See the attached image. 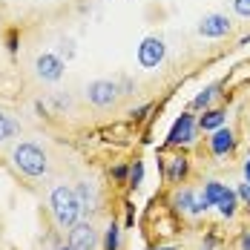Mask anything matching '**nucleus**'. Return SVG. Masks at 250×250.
Wrapping results in <instances>:
<instances>
[{"instance_id":"4","label":"nucleus","mask_w":250,"mask_h":250,"mask_svg":"<svg viewBox=\"0 0 250 250\" xmlns=\"http://www.w3.org/2000/svg\"><path fill=\"white\" fill-rule=\"evenodd\" d=\"M121 95L118 89V81H106V78H98V81H89L86 83V101L98 109H109Z\"/></svg>"},{"instance_id":"24","label":"nucleus","mask_w":250,"mask_h":250,"mask_svg":"<svg viewBox=\"0 0 250 250\" xmlns=\"http://www.w3.org/2000/svg\"><path fill=\"white\" fill-rule=\"evenodd\" d=\"M236 196H239V199H242V201H245V204L250 207V184H248V181H245V184H239V190H236Z\"/></svg>"},{"instance_id":"29","label":"nucleus","mask_w":250,"mask_h":250,"mask_svg":"<svg viewBox=\"0 0 250 250\" xmlns=\"http://www.w3.org/2000/svg\"><path fill=\"white\" fill-rule=\"evenodd\" d=\"M152 250H178V248H152Z\"/></svg>"},{"instance_id":"12","label":"nucleus","mask_w":250,"mask_h":250,"mask_svg":"<svg viewBox=\"0 0 250 250\" xmlns=\"http://www.w3.org/2000/svg\"><path fill=\"white\" fill-rule=\"evenodd\" d=\"M227 121V112L225 109H204L199 115V129L204 132H216V129H222Z\"/></svg>"},{"instance_id":"9","label":"nucleus","mask_w":250,"mask_h":250,"mask_svg":"<svg viewBox=\"0 0 250 250\" xmlns=\"http://www.w3.org/2000/svg\"><path fill=\"white\" fill-rule=\"evenodd\" d=\"M233 150H236V132H233L230 126H222V129L210 132V152H213V155L225 158V155H230Z\"/></svg>"},{"instance_id":"15","label":"nucleus","mask_w":250,"mask_h":250,"mask_svg":"<svg viewBox=\"0 0 250 250\" xmlns=\"http://www.w3.org/2000/svg\"><path fill=\"white\" fill-rule=\"evenodd\" d=\"M225 193H227V187L222 184V181H207V184H204V193H201V196L207 199V204H210V207H216V204H219V199H222Z\"/></svg>"},{"instance_id":"1","label":"nucleus","mask_w":250,"mask_h":250,"mask_svg":"<svg viewBox=\"0 0 250 250\" xmlns=\"http://www.w3.org/2000/svg\"><path fill=\"white\" fill-rule=\"evenodd\" d=\"M49 207H52V216H55V225L63 227V230H66V227H75L78 219H81V213H83L75 190H69V187H63V184L52 190Z\"/></svg>"},{"instance_id":"23","label":"nucleus","mask_w":250,"mask_h":250,"mask_svg":"<svg viewBox=\"0 0 250 250\" xmlns=\"http://www.w3.org/2000/svg\"><path fill=\"white\" fill-rule=\"evenodd\" d=\"M150 109H152V104H144V106L132 109V112H129V118H132V121L138 124V121H144V118H147V112H150Z\"/></svg>"},{"instance_id":"6","label":"nucleus","mask_w":250,"mask_h":250,"mask_svg":"<svg viewBox=\"0 0 250 250\" xmlns=\"http://www.w3.org/2000/svg\"><path fill=\"white\" fill-rule=\"evenodd\" d=\"M164 55H167V46H164L161 38H144L141 46H138V66L141 69H155V66H161Z\"/></svg>"},{"instance_id":"19","label":"nucleus","mask_w":250,"mask_h":250,"mask_svg":"<svg viewBox=\"0 0 250 250\" xmlns=\"http://www.w3.org/2000/svg\"><path fill=\"white\" fill-rule=\"evenodd\" d=\"M129 187H141L144 184V161H135L129 164V178H126Z\"/></svg>"},{"instance_id":"2","label":"nucleus","mask_w":250,"mask_h":250,"mask_svg":"<svg viewBox=\"0 0 250 250\" xmlns=\"http://www.w3.org/2000/svg\"><path fill=\"white\" fill-rule=\"evenodd\" d=\"M12 161H15V167L23 175H29V178H41V175H46V170H49L46 152L41 150L38 144H32V141L18 144L15 152H12Z\"/></svg>"},{"instance_id":"25","label":"nucleus","mask_w":250,"mask_h":250,"mask_svg":"<svg viewBox=\"0 0 250 250\" xmlns=\"http://www.w3.org/2000/svg\"><path fill=\"white\" fill-rule=\"evenodd\" d=\"M6 46H9V52H12V55L18 52V32H15V29L6 35Z\"/></svg>"},{"instance_id":"26","label":"nucleus","mask_w":250,"mask_h":250,"mask_svg":"<svg viewBox=\"0 0 250 250\" xmlns=\"http://www.w3.org/2000/svg\"><path fill=\"white\" fill-rule=\"evenodd\" d=\"M118 89H124V95H129L135 86H132V81H129V78H121V81H118Z\"/></svg>"},{"instance_id":"11","label":"nucleus","mask_w":250,"mask_h":250,"mask_svg":"<svg viewBox=\"0 0 250 250\" xmlns=\"http://www.w3.org/2000/svg\"><path fill=\"white\" fill-rule=\"evenodd\" d=\"M161 170H164V178L170 184H181L187 178V173H190V161L184 155H173V158H164L161 161Z\"/></svg>"},{"instance_id":"17","label":"nucleus","mask_w":250,"mask_h":250,"mask_svg":"<svg viewBox=\"0 0 250 250\" xmlns=\"http://www.w3.org/2000/svg\"><path fill=\"white\" fill-rule=\"evenodd\" d=\"M21 132V124L12 118V115H6V112H0V144L3 141H9L12 135H18Z\"/></svg>"},{"instance_id":"10","label":"nucleus","mask_w":250,"mask_h":250,"mask_svg":"<svg viewBox=\"0 0 250 250\" xmlns=\"http://www.w3.org/2000/svg\"><path fill=\"white\" fill-rule=\"evenodd\" d=\"M173 204L178 210H184V213H193V216H199V213H204V210L210 207L207 199H204V196H196L193 190H178L173 196Z\"/></svg>"},{"instance_id":"21","label":"nucleus","mask_w":250,"mask_h":250,"mask_svg":"<svg viewBox=\"0 0 250 250\" xmlns=\"http://www.w3.org/2000/svg\"><path fill=\"white\" fill-rule=\"evenodd\" d=\"M233 12H236L239 18L250 21V0H233Z\"/></svg>"},{"instance_id":"22","label":"nucleus","mask_w":250,"mask_h":250,"mask_svg":"<svg viewBox=\"0 0 250 250\" xmlns=\"http://www.w3.org/2000/svg\"><path fill=\"white\" fill-rule=\"evenodd\" d=\"M112 178H115L118 184H126V178H129V167H126V164H115V167H112Z\"/></svg>"},{"instance_id":"27","label":"nucleus","mask_w":250,"mask_h":250,"mask_svg":"<svg viewBox=\"0 0 250 250\" xmlns=\"http://www.w3.org/2000/svg\"><path fill=\"white\" fill-rule=\"evenodd\" d=\"M239 245H242V250H250V233H245V236L239 239Z\"/></svg>"},{"instance_id":"7","label":"nucleus","mask_w":250,"mask_h":250,"mask_svg":"<svg viewBox=\"0 0 250 250\" xmlns=\"http://www.w3.org/2000/svg\"><path fill=\"white\" fill-rule=\"evenodd\" d=\"M230 18L227 15H219V12H213V15H204L199 21V35L201 38H210V41H219V38H227L230 35Z\"/></svg>"},{"instance_id":"14","label":"nucleus","mask_w":250,"mask_h":250,"mask_svg":"<svg viewBox=\"0 0 250 250\" xmlns=\"http://www.w3.org/2000/svg\"><path fill=\"white\" fill-rule=\"evenodd\" d=\"M216 207H219V213H222L225 219H233V216H236V207H239V196H236V190H230V187H227V193L219 199Z\"/></svg>"},{"instance_id":"30","label":"nucleus","mask_w":250,"mask_h":250,"mask_svg":"<svg viewBox=\"0 0 250 250\" xmlns=\"http://www.w3.org/2000/svg\"><path fill=\"white\" fill-rule=\"evenodd\" d=\"M61 250H72V248H69V245H66V248H61Z\"/></svg>"},{"instance_id":"18","label":"nucleus","mask_w":250,"mask_h":250,"mask_svg":"<svg viewBox=\"0 0 250 250\" xmlns=\"http://www.w3.org/2000/svg\"><path fill=\"white\" fill-rule=\"evenodd\" d=\"M118 245H121V227L112 222L106 227V236H104V250H118Z\"/></svg>"},{"instance_id":"20","label":"nucleus","mask_w":250,"mask_h":250,"mask_svg":"<svg viewBox=\"0 0 250 250\" xmlns=\"http://www.w3.org/2000/svg\"><path fill=\"white\" fill-rule=\"evenodd\" d=\"M58 55L69 61V58L75 55V41H72V38H61V43H58Z\"/></svg>"},{"instance_id":"5","label":"nucleus","mask_w":250,"mask_h":250,"mask_svg":"<svg viewBox=\"0 0 250 250\" xmlns=\"http://www.w3.org/2000/svg\"><path fill=\"white\" fill-rule=\"evenodd\" d=\"M35 72L41 81H61L63 72H66V63H63V58L61 55H55V52H43V55H38V61H35Z\"/></svg>"},{"instance_id":"13","label":"nucleus","mask_w":250,"mask_h":250,"mask_svg":"<svg viewBox=\"0 0 250 250\" xmlns=\"http://www.w3.org/2000/svg\"><path fill=\"white\" fill-rule=\"evenodd\" d=\"M75 196H78V201H81L83 210H95V207H98V190H95L89 181H78Z\"/></svg>"},{"instance_id":"3","label":"nucleus","mask_w":250,"mask_h":250,"mask_svg":"<svg viewBox=\"0 0 250 250\" xmlns=\"http://www.w3.org/2000/svg\"><path fill=\"white\" fill-rule=\"evenodd\" d=\"M196 132H199V121L193 112H181L173 121L170 132H167V147H187L196 141Z\"/></svg>"},{"instance_id":"31","label":"nucleus","mask_w":250,"mask_h":250,"mask_svg":"<svg viewBox=\"0 0 250 250\" xmlns=\"http://www.w3.org/2000/svg\"><path fill=\"white\" fill-rule=\"evenodd\" d=\"M248 155H250V152H248Z\"/></svg>"},{"instance_id":"8","label":"nucleus","mask_w":250,"mask_h":250,"mask_svg":"<svg viewBox=\"0 0 250 250\" xmlns=\"http://www.w3.org/2000/svg\"><path fill=\"white\" fill-rule=\"evenodd\" d=\"M98 245V233L89 222H78L75 227H69V248L72 250H95Z\"/></svg>"},{"instance_id":"28","label":"nucleus","mask_w":250,"mask_h":250,"mask_svg":"<svg viewBox=\"0 0 250 250\" xmlns=\"http://www.w3.org/2000/svg\"><path fill=\"white\" fill-rule=\"evenodd\" d=\"M245 181L250 184V155H248V161H245Z\"/></svg>"},{"instance_id":"16","label":"nucleus","mask_w":250,"mask_h":250,"mask_svg":"<svg viewBox=\"0 0 250 250\" xmlns=\"http://www.w3.org/2000/svg\"><path fill=\"white\" fill-rule=\"evenodd\" d=\"M216 92H219V83L204 86L199 95L193 98V109H210V104H213V98H216Z\"/></svg>"}]
</instances>
